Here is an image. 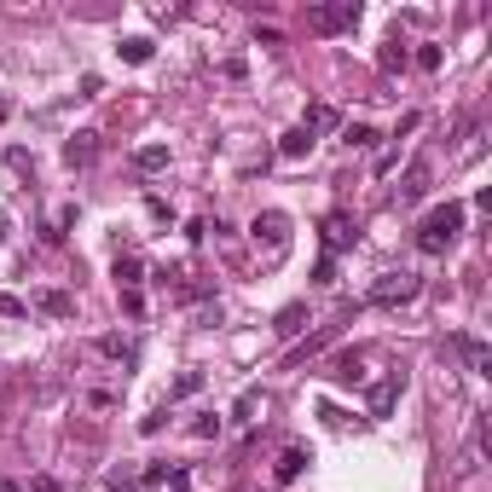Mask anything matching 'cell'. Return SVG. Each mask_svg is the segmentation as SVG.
Instances as JSON below:
<instances>
[{"instance_id":"4316f807","label":"cell","mask_w":492,"mask_h":492,"mask_svg":"<svg viewBox=\"0 0 492 492\" xmlns=\"http://www.w3.org/2000/svg\"><path fill=\"white\" fill-rule=\"evenodd\" d=\"M140 481H145V487H163V481H168V463H151V470H145Z\"/></svg>"},{"instance_id":"f546056e","label":"cell","mask_w":492,"mask_h":492,"mask_svg":"<svg viewBox=\"0 0 492 492\" xmlns=\"http://www.w3.org/2000/svg\"><path fill=\"white\" fill-rule=\"evenodd\" d=\"M0 238H6V208H0Z\"/></svg>"},{"instance_id":"484cf974","label":"cell","mask_w":492,"mask_h":492,"mask_svg":"<svg viewBox=\"0 0 492 492\" xmlns=\"http://www.w3.org/2000/svg\"><path fill=\"white\" fill-rule=\"evenodd\" d=\"M122 307H128V313L140 318V313H145V295H140V290H122Z\"/></svg>"},{"instance_id":"7a4b0ae2","label":"cell","mask_w":492,"mask_h":492,"mask_svg":"<svg viewBox=\"0 0 492 492\" xmlns=\"http://www.w3.org/2000/svg\"><path fill=\"white\" fill-rule=\"evenodd\" d=\"M360 0H325V6H307V30L313 35H342V30H353L360 23Z\"/></svg>"},{"instance_id":"ac0fdd59","label":"cell","mask_w":492,"mask_h":492,"mask_svg":"<svg viewBox=\"0 0 492 492\" xmlns=\"http://www.w3.org/2000/svg\"><path fill=\"white\" fill-rule=\"evenodd\" d=\"M116 53H122V58H128V64H145V58H151V53H157V41H151V35H128V41H122V47H116Z\"/></svg>"},{"instance_id":"e0dca14e","label":"cell","mask_w":492,"mask_h":492,"mask_svg":"<svg viewBox=\"0 0 492 492\" xmlns=\"http://www.w3.org/2000/svg\"><path fill=\"white\" fill-rule=\"evenodd\" d=\"M140 278H145V261H140V255H116V284H122V290H140Z\"/></svg>"},{"instance_id":"52a82bcc","label":"cell","mask_w":492,"mask_h":492,"mask_svg":"<svg viewBox=\"0 0 492 492\" xmlns=\"http://www.w3.org/2000/svg\"><path fill=\"white\" fill-rule=\"evenodd\" d=\"M400 388H405V371H388L383 383H371V394H365V400H371V417H388L394 400H400Z\"/></svg>"},{"instance_id":"4fadbf2b","label":"cell","mask_w":492,"mask_h":492,"mask_svg":"<svg viewBox=\"0 0 492 492\" xmlns=\"http://www.w3.org/2000/svg\"><path fill=\"white\" fill-rule=\"evenodd\" d=\"M35 307L53 313V318H70V313H76V295H70V290H41V295H35Z\"/></svg>"},{"instance_id":"6da1fadb","label":"cell","mask_w":492,"mask_h":492,"mask_svg":"<svg viewBox=\"0 0 492 492\" xmlns=\"http://www.w3.org/2000/svg\"><path fill=\"white\" fill-rule=\"evenodd\" d=\"M458 232H463V203H440V208H428L423 226H417V250L446 255L452 243H458Z\"/></svg>"},{"instance_id":"83f0119b","label":"cell","mask_w":492,"mask_h":492,"mask_svg":"<svg viewBox=\"0 0 492 492\" xmlns=\"http://www.w3.org/2000/svg\"><path fill=\"white\" fill-rule=\"evenodd\" d=\"M30 492H58V481H53V475H35V481H30Z\"/></svg>"},{"instance_id":"9a60e30c","label":"cell","mask_w":492,"mask_h":492,"mask_svg":"<svg viewBox=\"0 0 492 492\" xmlns=\"http://www.w3.org/2000/svg\"><path fill=\"white\" fill-rule=\"evenodd\" d=\"M133 168H140V174H157V168H168V145H140V151H133Z\"/></svg>"},{"instance_id":"9c48e42d","label":"cell","mask_w":492,"mask_h":492,"mask_svg":"<svg viewBox=\"0 0 492 492\" xmlns=\"http://www.w3.org/2000/svg\"><path fill=\"white\" fill-rule=\"evenodd\" d=\"M330 377H336V383H365V353L360 348L336 353V360H330Z\"/></svg>"},{"instance_id":"5bb4252c","label":"cell","mask_w":492,"mask_h":492,"mask_svg":"<svg viewBox=\"0 0 492 492\" xmlns=\"http://www.w3.org/2000/svg\"><path fill=\"white\" fill-rule=\"evenodd\" d=\"M405 64H411L405 41H383V53H377V70H383V76H394V70H405Z\"/></svg>"},{"instance_id":"f1b7e54d","label":"cell","mask_w":492,"mask_h":492,"mask_svg":"<svg viewBox=\"0 0 492 492\" xmlns=\"http://www.w3.org/2000/svg\"><path fill=\"white\" fill-rule=\"evenodd\" d=\"M0 492H30V487H18V481H0Z\"/></svg>"},{"instance_id":"30bf717a","label":"cell","mask_w":492,"mask_h":492,"mask_svg":"<svg viewBox=\"0 0 492 492\" xmlns=\"http://www.w3.org/2000/svg\"><path fill=\"white\" fill-rule=\"evenodd\" d=\"M93 151H98V133H70V140H64V163L70 168H88Z\"/></svg>"},{"instance_id":"3957f363","label":"cell","mask_w":492,"mask_h":492,"mask_svg":"<svg viewBox=\"0 0 492 492\" xmlns=\"http://www.w3.org/2000/svg\"><path fill=\"white\" fill-rule=\"evenodd\" d=\"M423 295V278L417 273H383L371 290H365V301L371 307H405V301H417Z\"/></svg>"},{"instance_id":"7402d4cb","label":"cell","mask_w":492,"mask_h":492,"mask_svg":"<svg viewBox=\"0 0 492 492\" xmlns=\"http://www.w3.org/2000/svg\"><path fill=\"white\" fill-rule=\"evenodd\" d=\"M313 284H336V255H318V267H313Z\"/></svg>"},{"instance_id":"ffe728a7","label":"cell","mask_w":492,"mask_h":492,"mask_svg":"<svg viewBox=\"0 0 492 492\" xmlns=\"http://www.w3.org/2000/svg\"><path fill=\"white\" fill-rule=\"evenodd\" d=\"M342 140H348L353 151H371V145H377V128H365V122H348V128H342Z\"/></svg>"},{"instance_id":"44dd1931","label":"cell","mask_w":492,"mask_h":492,"mask_svg":"<svg viewBox=\"0 0 492 492\" xmlns=\"http://www.w3.org/2000/svg\"><path fill=\"white\" fill-rule=\"evenodd\" d=\"M220 428H226V423H220L215 411H203V417H197V423H191V435H197V440H215Z\"/></svg>"},{"instance_id":"d6986e66","label":"cell","mask_w":492,"mask_h":492,"mask_svg":"<svg viewBox=\"0 0 492 492\" xmlns=\"http://www.w3.org/2000/svg\"><path fill=\"white\" fill-rule=\"evenodd\" d=\"M301 325H307V307H301V301H290L284 313H278V336H301Z\"/></svg>"},{"instance_id":"603a6c76","label":"cell","mask_w":492,"mask_h":492,"mask_svg":"<svg viewBox=\"0 0 492 492\" xmlns=\"http://www.w3.org/2000/svg\"><path fill=\"white\" fill-rule=\"evenodd\" d=\"M197 388H203V371H186L174 388H168V400H180V394H197Z\"/></svg>"},{"instance_id":"5b68a950","label":"cell","mask_w":492,"mask_h":492,"mask_svg":"<svg viewBox=\"0 0 492 492\" xmlns=\"http://www.w3.org/2000/svg\"><path fill=\"white\" fill-rule=\"evenodd\" d=\"M255 243H267L273 255H284L290 250V215H278V208H267V215H255Z\"/></svg>"},{"instance_id":"8fae6325","label":"cell","mask_w":492,"mask_h":492,"mask_svg":"<svg viewBox=\"0 0 492 492\" xmlns=\"http://www.w3.org/2000/svg\"><path fill=\"white\" fill-rule=\"evenodd\" d=\"M313 145H318V133L295 122V128L284 133V140H278V157H290V163H295V157H307V151H313Z\"/></svg>"},{"instance_id":"277c9868","label":"cell","mask_w":492,"mask_h":492,"mask_svg":"<svg viewBox=\"0 0 492 492\" xmlns=\"http://www.w3.org/2000/svg\"><path fill=\"white\" fill-rule=\"evenodd\" d=\"M318 232H325V255H342V250H353V243H360V220H353L348 208H330Z\"/></svg>"},{"instance_id":"d4e9b609","label":"cell","mask_w":492,"mask_h":492,"mask_svg":"<svg viewBox=\"0 0 492 492\" xmlns=\"http://www.w3.org/2000/svg\"><path fill=\"white\" fill-rule=\"evenodd\" d=\"M417 70H440V47H417Z\"/></svg>"},{"instance_id":"ba28073f","label":"cell","mask_w":492,"mask_h":492,"mask_svg":"<svg viewBox=\"0 0 492 492\" xmlns=\"http://www.w3.org/2000/svg\"><path fill=\"white\" fill-rule=\"evenodd\" d=\"M307 463H313V452H307V446H284V452H278V463H273V481H278V487L301 481Z\"/></svg>"},{"instance_id":"7c38bea8","label":"cell","mask_w":492,"mask_h":492,"mask_svg":"<svg viewBox=\"0 0 492 492\" xmlns=\"http://www.w3.org/2000/svg\"><path fill=\"white\" fill-rule=\"evenodd\" d=\"M458 348H463V360H470V371H475V377H492V348H487L481 336H463Z\"/></svg>"},{"instance_id":"2e32d148","label":"cell","mask_w":492,"mask_h":492,"mask_svg":"<svg viewBox=\"0 0 492 492\" xmlns=\"http://www.w3.org/2000/svg\"><path fill=\"white\" fill-rule=\"evenodd\" d=\"M98 353H105V360H122V365L140 360V348H133L128 336H98Z\"/></svg>"},{"instance_id":"cb8c5ba5","label":"cell","mask_w":492,"mask_h":492,"mask_svg":"<svg viewBox=\"0 0 492 492\" xmlns=\"http://www.w3.org/2000/svg\"><path fill=\"white\" fill-rule=\"evenodd\" d=\"M30 313V301H23V295H0V318H23Z\"/></svg>"},{"instance_id":"8992f818","label":"cell","mask_w":492,"mask_h":492,"mask_svg":"<svg viewBox=\"0 0 492 492\" xmlns=\"http://www.w3.org/2000/svg\"><path fill=\"white\" fill-rule=\"evenodd\" d=\"M428 180H435V174H428V163H411V168L400 174V186H394V203H400V208L423 203V197H428Z\"/></svg>"}]
</instances>
